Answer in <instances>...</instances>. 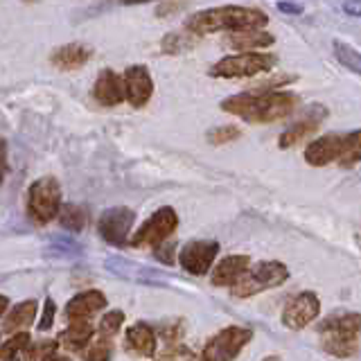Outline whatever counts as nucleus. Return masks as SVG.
Segmentation results:
<instances>
[{"label":"nucleus","mask_w":361,"mask_h":361,"mask_svg":"<svg viewBox=\"0 0 361 361\" xmlns=\"http://www.w3.org/2000/svg\"><path fill=\"white\" fill-rule=\"evenodd\" d=\"M296 95L282 93V90H262V93H240L231 95L221 102L226 113H233L235 118L253 124L278 122L287 118L296 109Z\"/></svg>","instance_id":"obj_1"},{"label":"nucleus","mask_w":361,"mask_h":361,"mask_svg":"<svg viewBox=\"0 0 361 361\" xmlns=\"http://www.w3.org/2000/svg\"><path fill=\"white\" fill-rule=\"evenodd\" d=\"M269 23V16L259 9L240 7V5H224L212 7L192 14L185 20V30L195 32L197 37L212 32H240V30H259Z\"/></svg>","instance_id":"obj_2"},{"label":"nucleus","mask_w":361,"mask_h":361,"mask_svg":"<svg viewBox=\"0 0 361 361\" xmlns=\"http://www.w3.org/2000/svg\"><path fill=\"white\" fill-rule=\"evenodd\" d=\"M321 343L332 357H353L359 348L361 314H332L319 325Z\"/></svg>","instance_id":"obj_3"},{"label":"nucleus","mask_w":361,"mask_h":361,"mask_svg":"<svg viewBox=\"0 0 361 361\" xmlns=\"http://www.w3.org/2000/svg\"><path fill=\"white\" fill-rule=\"evenodd\" d=\"M276 66V56L274 54H264V52H240V54H228L219 59L210 68L212 77H221V79H233V77H255L269 73L271 68Z\"/></svg>","instance_id":"obj_4"},{"label":"nucleus","mask_w":361,"mask_h":361,"mask_svg":"<svg viewBox=\"0 0 361 361\" xmlns=\"http://www.w3.org/2000/svg\"><path fill=\"white\" fill-rule=\"evenodd\" d=\"M61 208V188L59 180L43 176L34 180L27 192V214L37 224H48L56 217Z\"/></svg>","instance_id":"obj_5"},{"label":"nucleus","mask_w":361,"mask_h":361,"mask_svg":"<svg viewBox=\"0 0 361 361\" xmlns=\"http://www.w3.org/2000/svg\"><path fill=\"white\" fill-rule=\"evenodd\" d=\"M287 278H289V271L282 262H259L233 287V296L251 298L255 293H262L267 289L282 285Z\"/></svg>","instance_id":"obj_6"},{"label":"nucleus","mask_w":361,"mask_h":361,"mask_svg":"<svg viewBox=\"0 0 361 361\" xmlns=\"http://www.w3.org/2000/svg\"><path fill=\"white\" fill-rule=\"evenodd\" d=\"M251 338L253 332L246 330V327H224L206 343L199 361H233Z\"/></svg>","instance_id":"obj_7"},{"label":"nucleus","mask_w":361,"mask_h":361,"mask_svg":"<svg viewBox=\"0 0 361 361\" xmlns=\"http://www.w3.org/2000/svg\"><path fill=\"white\" fill-rule=\"evenodd\" d=\"M178 226V214L174 212V208H161L156 210L149 219H147L135 235L131 237V246L142 248V246H158L163 244L169 235L174 233V228Z\"/></svg>","instance_id":"obj_8"},{"label":"nucleus","mask_w":361,"mask_h":361,"mask_svg":"<svg viewBox=\"0 0 361 361\" xmlns=\"http://www.w3.org/2000/svg\"><path fill=\"white\" fill-rule=\"evenodd\" d=\"M325 118H327V109L325 106H321V104H310L307 109L300 113V118L293 122L291 127H287V131L280 133L278 145L282 147V149L296 147L298 142H302L305 138H307V135L319 131V127L325 122Z\"/></svg>","instance_id":"obj_9"},{"label":"nucleus","mask_w":361,"mask_h":361,"mask_svg":"<svg viewBox=\"0 0 361 361\" xmlns=\"http://www.w3.org/2000/svg\"><path fill=\"white\" fill-rule=\"evenodd\" d=\"M321 312V302L319 296L314 291H302L298 296H293L289 305L282 312V323L291 330H300V327L310 325Z\"/></svg>","instance_id":"obj_10"},{"label":"nucleus","mask_w":361,"mask_h":361,"mask_svg":"<svg viewBox=\"0 0 361 361\" xmlns=\"http://www.w3.org/2000/svg\"><path fill=\"white\" fill-rule=\"evenodd\" d=\"M217 253H219L217 242H190L188 246H183V251H180L178 264L192 276H203L210 271Z\"/></svg>","instance_id":"obj_11"},{"label":"nucleus","mask_w":361,"mask_h":361,"mask_svg":"<svg viewBox=\"0 0 361 361\" xmlns=\"http://www.w3.org/2000/svg\"><path fill=\"white\" fill-rule=\"evenodd\" d=\"M133 221H135V214L131 208H111L99 217L97 228H99V235L104 237L106 242L122 246L124 242H127Z\"/></svg>","instance_id":"obj_12"},{"label":"nucleus","mask_w":361,"mask_h":361,"mask_svg":"<svg viewBox=\"0 0 361 361\" xmlns=\"http://www.w3.org/2000/svg\"><path fill=\"white\" fill-rule=\"evenodd\" d=\"M124 90H127V102L133 109H142L154 93L152 75L145 66H131L124 71Z\"/></svg>","instance_id":"obj_13"},{"label":"nucleus","mask_w":361,"mask_h":361,"mask_svg":"<svg viewBox=\"0 0 361 361\" xmlns=\"http://www.w3.org/2000/svg\"><path fill=\"white\" fill-rule=\"evenodd\" d=\"M93 95L102 106H118L127 99V90H124V77L116 71H102L97 75V82L93 88Z\"/></svg>","instance_id":"obj_14"},{"label":"nucleus","mask_w":361,"mask_h":361,"mask_svg":"<svg viewBox=\"0 0 361 361\" xmlns=\"http://www.w3.org/2000/svg\"><path fill=\"white\" fill-rule=\"evenodd\" d=\"M341 147H343V135L327 133L323 138H316L307 149H305V161L314 167L336 163L338 156H341Z\"/></svg>","instance_id":"obj_15"},{"label":"nucleus","mask_w":361,"mask_h":361,"mask_svg":"<svg viewBox=\"0 0 361 361\" xmlns=\"http://www.w3.org/2000/svg\"><path fill=\"white\" fill-rule=\"evenodd\" d=\"M248 271H251V257L248 255H228L214 267L212 271V285L217 287H228L237 285Z\"/></svg>","instance_id":"obj_16"},{"label":"nucleus","mask_w":361,"mask_h":361,"mask_svg":"<svg viewBox=\"0 0 361 361\" xmlns=\"http://www.w3.org/2000/svg\"><path fill=\"white\" fill-rule=\"evenodd\" d=\"M102 307H106V296L97 289H90V291H82L68 302L66 307V316L73 321H84L88 319L90 314L99 312Z\"/></svg>","instance_id":"obj_17"},{"label":"nucleus","mask_w":361,"mask_h":361,"mask_svg":"<svg viewBox=\"0 0 361 361\" xmlns=\"http://www.w3.org/2000/svg\"><path fill=\"white\" fill-rule=\"evenodd\" d=\"M90 56H93V48H88L86 43H66L52 52L50 59L59 71H77L88 63Z\"/></svg>","instance_id":"obj_18"},{"label":"nucleus","mask_w":361,"mask_h":361,"mask_svg":"<svg viewBox=\"0 0 361 361\" xmlns=\"http://www.w3.org/2000/svg\"><path fill=\"white\" fill-rule=\"evenodd\" d=\"M127 350L138 357H154L156 355V334L147 323H133L127 330Z\"/></svg>","instance_id":"obj_19"},{"label":"nucleus","mask_w":361,"mask_h":361,"mask_svg":"<svg viewBox=\"0 0 361 361\" xmlns=\"http://www.w3.org/2000/svg\"><path fill=\"white\" fill-rule=\"evenodd\" d=\"M224 41H226V45H231L233 50L253 52L257 48L274 45L276 39H274V34L262 32V30H240V32H231Z\"/></svg>","instance_id":"obj_20"},{"label":"nucleus","mask_w":361,"mask_h":361,"mask_svg":"<svg viewBox=\"0 0 361 361\" xmlns=\"http://www.w3.org/2000/svg\"><path fill=\"white\" fill-rule=\"evenodd\" d=\"M34 316H37V300H23L11 310L5 321H3V332L5 334H16L23 327H27L34 323Z\"/></svg>","instance_id":"obj_21"},{"label":"nucleus","mask_w":361,"mask_h":361,"mask_svg":"<svg viewBox=\"0 0 361 361\" xmlns=\"http://www.w3.org/2000/svg\"><path fill=\"white\" fill-rule=\"evenodd\" d=\"M59 336H61V343H63L66 350L79 353V350H84L90 338H93V325H90L88 321H75Z\"/></svg>","instance_id":"obj_22"},{"label":"nucleus","mask_w":361,"mask_h":361,"mask_svg":"<svg viewBox=\"0 0 361 361\" xmlns=\"http://www.w3.org/2000/svg\"><path fill=\"white\" fill-rule=\"evenodd\" d=\"M361 161V129L345 133L343 135V147H341V156H338V165L350 167Z\"/></svg>","instance_id":"obj_23"},{"label":"nucleus","mask_w":361,"mask_h":361,"mask_svg":"<svg viewBox=\"0 0 361 361\" xmlns=\"http://www.w3.org/2000/svg\"><path fill=\"white\" fill-rule=\"evenodd\" d=\"M199 41V37L195 32H174V34H167V37L163 39V52L167 54H180V52H185L190 48H195Z\"/></svg>","instance_id":"obj_24"},{"label":"nucleus","mask_w":361,"mask_h":361,"mask_svg":"<svg viewBox=\"0 0 361 361\" xmlns=\"http://www.w3.org/2000/svg\"><path fill=\"white\" fill-rule=\"evenodd\" d=\"M30 348V334L27 332H16L9 341L0 348V361H16L23 350Z\"/></svg>","instance_id":"obj_25"},{"label":"nucleus","mask_w":361,"mask_h":361,"mask_svg":"<svg viewBox=\"0 0 361 361\" xmlns=\"http://www.w3.org/2000/svg\"><path fill=\"white\" fill-rule=\"evenodd\" d=\"M332 48H334L336 59L341 61L348 68V71H353L355 75L361 77V54L355 48H350V45L343 43V41H334Z\"/></svg>","instance_id":"obj_26"},{"label":"nucleus","mask_w":361,"mask_h":361,"mask_svg":"<svg viewBox=\"0 0 361 361\" xmlns=\"http://www.w3.org/2000/svg\"><path fill=\"white\" fill-rule=\"evenodd\" d=\"M113 336H104L99 334L97 341L84 350V361H109L113 355Z\"/></svg>","instance_id":"obj_27"},{"label":"nucleus","mask_w":361,"mask_h":361,"mask_svg":"<svg viewBox=\"0 0 361 361\" xmlns=\"http://www.w3.org/2000/svg\"><path fill=\"white\" fill-rule=\"evenodd\" d=\"M88 221V212L82 206H66L61 210V226L71 231H82Z\"/></svg>","instance_id":"obj_28"},{"label":"nucleus","mask_w":361,"mask_h":361,"mask_svg":"<svg viewBox=\"0 0 361 361\" xmlns=\"http://www.w3.org/2000/svg\"><path fill=\"white\" fill-rule=\"evenodd\" d=\"M56 357V341H39L27 348L25 361H52Z\"/></svg>","instance_id":"obj_29"},{"label":"nucleus","mask_w":361,"mask_h":361,"mask_svg":"<svg viewBox=\"0 0 361 361\" xmlns=\"http://www.w3.org/2000/svg\"><path fill=\"white\" fill-rule=\"evenodd\" d=\"M240 138V129L237 127H231V124H226V127H217L208 131V142L210 145H226V142H233Z\"/></svg>","instance_id":"obj_30"},{"label":"nucleus","mask_w":361,"mask_h":361,"mask_svg":"<svg viewBox=\"0 0 361 361\" xmlns=\"http://www.w3.org/2000/svg\"><path fill=\"white\" fill-rule=\"evenodd\" d=\"M122 321H124V314L122 312H118V310L109 312L104 319H102V323H99V334L116 336L120 332V327H122Z\"/></svg>","instance_id":"obj_31"},{"label":"nucleus","mask_w":361,"mask_h":361,"mask_svg":"<svg viewBox=\"0 0 361 361\" xmlns=\"http://www.w3.org/2000/svg\"><path fill=\"white\" fill-rule=\"evenodd\" d=\"M156 361H197V357L192 355L188 348L178 345V348H169L167 353H163Z\"/></svg>","instance_id":"obj_32"},{"label":"nucleus","mask_w":361,"mask_h":361,"mask_svg":"<svg viewBox=\"0 0 361 361\" xmlns=\"http://www.w3.org/2000/svg\"><path fill=\"white\" fill-rule=\"evenodd\" d=\"M54 312H56V305L52 298L45 300V310H43V321L39 323V330H48V327L52 325L54 321Z\"/></svg>","instance_id":"obj_33"},{"label":"nucleus","mask_w":361,"mask_h":361,"mask_svg":"<svg viewBox=\"0 0 361 361\" xmlns=\"http://www.w3.org/2000/svg\"><path fill=\"white\" fill-rule=\"evenodd\" d=\"M343 11H345V14H350V16L361 18V0H345Z\"/></svg>","instance_id":"obj_34"},{"label":"nucleus","mask_w":361,"mask_h":361,"mask_svg":"<svg viewBox=\"0 0 361 361\" xmlns=\"http://www.w3.org/2000/svg\"><path fill=\"white\" fill-rule=\"evenodd\" d=\"M278 9L282 11V14H300L302 7L296 5V3H287V0H282V3H278Z\"/></svg>","instance_id":"obj_35"},{"label":"nucleus","mask_w":361,"mask_h":361,"mask_svg":"<svg viewBox=\"0 0 361 361\" xmlns=\"http://www.w3.org/2000/svg\"><path fill=\"white\" fill-rule=\"evenodd\" d=\"M52 361H71V359H66V357H54Z\"/></svg>","instance_id":"obj_36"},{"label":"nucleus","mask_w":361,"mask_h":361,"mask_svg":"<svg viewBox=\"0 0 361 361\" xmlns=\"http://www.w3.org/2000/svg\"><path fill=\"white\" fill-rule=\"evenodd\" d=\"M264 361H278V357H267Z\"/></svg>","instance_id":"obj_37"},{"label":"nucleus","mask_w":361,"mask_h":361,"mask_svg":"<svg viewBox=\"0 0 361 361\" xmlns=\"http://www.w3.org/2000/svg\"><path fill=\"white\" fill-rule=\"evenodd\" d=\"M124 3H140V0H124ZM142 3H145V0H142Z\"/></svg>","instance_id":"obj_38"}]
</instances>
